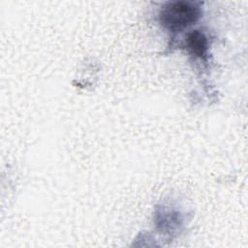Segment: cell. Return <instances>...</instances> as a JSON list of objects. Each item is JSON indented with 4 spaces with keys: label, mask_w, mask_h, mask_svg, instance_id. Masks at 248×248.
<instances>
[{
    "label": "cell",
    "mask_w": 248,
    "mask_h": 248,
    "mask_svg": "<svg viewBox=\"0 0 248 248\" xmlns=\"http://www.w3.org/2000/svg\"><path fill=\"white\" fill-rule=\"evenodd\" d=\"M200 16V8L193 3L170 2L162 9L160 22L170 31H179L195 23Z\"/></svg>",
    "instance_id": "6da1fadb"
},
{
    "label": "cell",
    "mask_w": 248,
    "mask_h": 248,
    "mask_svg": "<svg viewBox=\"0 0 248 248\" xmlns=\"http://www.w3.org/2000/svg\"><path fill=\"white\" fill-rule=\"evenodd\" d=\"M186 45L189 51L200 58H203L207 51V38L199 30H195L187 36Z\"/></svg>",
    "instance_id": "7a4b0ae2"
}]
</instances>
